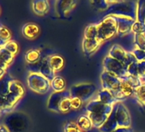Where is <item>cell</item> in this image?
<instances>
[{
  "mask_svg": "<svg viewBox=\"0 0 145 132\" xmlns=\"http://www.w3.org/2000/svg\"><path fill=\"white\" fill-rule=\"evenodd\" d=\"M24 94L25 88L22 83L20 81L14 79L10 85L9 94L5 96L6 107L4 112V114L11 112L16 106L18 102L21 100V99L23 97Z\"/></svg>",
  "mask_w": 145,
  "mask_h": 132,
  "instance_id": "cell-1",
  "label": "cell"
},
{
  "mask_svg": "<svg viewBox=\"0 0 145 132\" xmlns=\"http://www.w3.org/2000/svg\"><path fill=\"white\" fill-rule=\"evenodd\" d=\"M97 40L103 43L115 36L118 32L117 22L112 16H106L98 24Z\"/></svg>",
  "mask_w": 145,
  "mask_h": 132,
  "instance_id": "cell-2",
  "label": "cell"
},
{
  "mask_svg": "<svg viewBox=\"0 0 145 132\" xmlns=\"http://www.w3.org/2000/svg\"><path fill=\"white\" fill-rule=\"evenodd\" d=\"M106 16L120 15L137 18V2L133 1H115L106 11Z\"/></svg>",
  "mask_w": 145,
  "mask_h": 132,
  "instance_id": "cell-3",
  "label": "cell"
},
{
  "mask_svg": "<svg viewBox=\"0 0 145 132\" xmlns=\"http://www.w3.org/2000/svg\"><path fill=\"white\" fill-rule=\"evenodd\" d=\"M28 88L38 94H46L50 88V81L44 77L40 73L30 72L27 78Z\"/></svg>",
  "mask_w": 145,
  "mask_h": 132,
  "instance_id": "cell-4",
  "label": "cell"
},
{
  "mask_svg": "<svg viewBox=\"0 0 145 132\" xmlns=\"http://www.w3.org/2000/svg\"><path fill=\"white\" fill-rule=\"evenodd\" d=\"M103 71H108V73L117 77L120 80L126 78L128 76L126 71V67L117 59L112 57L108 54L105 56L103 62Z\"/></svg>",
  "mask_w": 145,
  "mask_h": 132,
  "instance_id": "cell-5",
  "label": "cell"
},
{
  "mask_svg": "<svg viewBox=\"0 0 145 132\" xmlns=\"http://www.w3.org/2000/svg\"><path fill=\"white\" fill-rule=\"evenodd\" d=\"M100 79H101L103 88L110 90L115 95V97L120 102H122V100L125 99L120 93V87L121 82V80L120 78L108 73V71H103L100 76Z\"/></svg>",
  "mask_w": 145,
  "mask_h": 132,
  "instance_id": "cell-6",
  "label": "cell"
},
{
  "mask_svg": "<svg viewBox=\"0 0 145 132\" xmlns=\"http://www.w3.org/2000/svg\"><path fill=\"white\" fill-rule=\"evenodd\" d=\"M71 97H76L80 99L83 102L89 100L97 92V87L93 83L81 82L72 85L70 89Z\"/></svg>",
  "mask_w": 145,
  "mask_h": 132,
  "instance_id": "cell-7",
  "label": "cell"
},
{
  "mask_svg": "<svg viewBox=\"0 0 145 132\" xmlns=\"http://www.w3.org/2000/svg\"><path fill=\"white\" fill-rule=\"evenodd\" d=\"M108 55L121 62L126 68L131 63L137 61L131 51H127L125 49H124L121 46L118 44H114L111 46L108 51Z\"/></svg>",
  "mask_w": 145,
  "mask_h": 132,
  "instance_id": "cell-8",
  "label": "cell"
},
{
  "mask_svg": "<svg viewBox=\"0 0 145 132\" xmlns=\"http://www.w3.org/2000/svg\"><path fill=\"white\" fill-rule=\"evenodd\" d=\"M112 113L114 114L119 127H131V114L122 102H117L115 105H114Z\"/></svg>",
  "mask_w": 145,
  "mask_h": 132,
  "instance_id": "cell-9",
  "label": "cell"
},
{
  "mask_svg": "<svg viewBox=\"0 0 145 132\" xmlns=\"http://www.w3.org/2000/svg\"><path fill=\"white\" fill-rule=\"evenodd\" d=\"M142 83H144V81L142 80L134 79L131 77H127L126 78L121 80L120 93L125 99L127 97H134L136 88Z\"/></svg>",
  "mask_w": 145,
  "mask_h": 132,
  "instance_id": "cell-10",
  "label": "cell"
},
{
  "mask_svg": "<svg viewBox=\"0 0 145 132\" xmlns=\"http://www.w3.org/2000/svg\"><path fill=\"white\" fill-rule=\"evenodd\" d=\"M117 22V27H118V32L117 34L123 36L129 34L131 33V27L136 21L134 18L125 16H120V15H113Z\"/></svg>",
  "mask_w": 145,
  "mask_h": 132,
  "instance_id": "cell-11",
  "label": "cell"
},
{
  "mask_svg": "<svg viewBox=\"0 0 145 132\" xmlns=\"http://www.w3.org/2000/svg\"><path fill=\"white\" fill-rule=\"evenodd\" d=\"M113 108L114 106L104 104L97 99L90 100L86 107L87 113H104L107 115L111 114Z\"/></svg>",
  "mask_w": 145,
  "mask_h": 132,
  "instance_id": "cell-12",
  "label": "cell"
},
{
  "mask_svg": "<svg viewBox=\"0 0 145 132\" xmlns=\"http://www.w3.org/2000/svg\"><path fill=\"white\" fill-rule=\"evenodd\" d=\"M70 95L71 94H70L69 89H65L61 92H53L48 99L47 108L50 111L60 113V110H59L60 104L61 103L62 100L65 97L70 96Z\"/></svg>",
  "mask_w": 145,
  "mask_h": 132,
  "instance_id": "cell-13",
  "label": "cell"
},
{
  "mask_svg": "<svg viewBox=\"0 0 145 132\" xmlns=\"http://www.w3.org/2000/svg\"><path fill=\"white\" fill-rule=\"evenodd\" d=\"M76 5H77V2L71 1V0L56 2V9L57 13L64 16L69 15L72 12V11L76 7Z\"/></svg>",
  "mask_w": 145,
  "mask_h": 132,
  "instance_id": "cell-14",
  "label": "cell"
},
{
  "mask_svg": "<svg viewBox=\"0 0 145 132\" xmlns=\"http://www.w3.org/2000/svg\"><path fill=\"white\" fill-rule=\"evenodd\" d=\"M102 44L103 43L98 40H89L84 38L82 41V49L86 55L91 56L99 49Z\"/></svg>",
  "mask_w": 145,
  "mask_h": 132,
  "instance_id": "cell-15",
  "label": "cell"
},
{
  "mask_svg": "<svg viewBox=\"0 0 145 132\" xmlns=\"http://www.w3.org/2000/svg\"><path fill=\"white\" fill-rule=\"evenodd\" d=\"M97 100H99L101 102L107 104V105H115L117 102H120L115 95L108 89L102 88L97 92Z\"/></svg>",
  "mask_w": 145,
  "mask_h": 132,
  "instance_id": "cell-16",
  "label": "cell"
},
{
  "mask_svg": "<svg viewBox=\"0 0 145 132\" xmlns=\"http://www.w3.org/2000/svg\"><path fill=\"white\" fill-rule=\"evenodd\" d=\"M22 32L25 38L28 40H34L35 38L39 36L40 29H39V25L33 23V22H29V23L25 24L22 27Z\"/></svg>",
  "mask_w": 145,
  "mask_h": 132,
  "instance_id": "cell-17",
  "label": "cell"
},
{
  "mask_svg": "<svg viewBox=\"0 0 145 132\" xmlns=\"http://www.w3.org/2000/svg\"><path fill=\"white\" fill-rule=\"evenodd\" d=\"M33 11L38 16H44L50 10V3L47 0H35L32 2Z\"/></svg>",
  "mask_w": 145,
  "mask_h": 132,
  "instance_id": "cell-18",
  "label": "cell"
},
{
  "mask_svg": "<svg viewBox=\"0 0 145 132\" xmlns=\"http://www.w3.org/2000/svg\"><path fill=\"white\" fill-rule=\"evenodd\" d=\"M13 80L14 78L6 71L0 76V95L5 97L9 94L10 85Z\"/></svg>",
  "mask_w": 145,
  "mask_h": 132,
  "instance_id": "cell-19",
  "label": "cell"
},
{
  "mask_svg": "<svg viewBox=\"0 0 145 132\" xmlns=\"http://www.w3.org/2000/svg\"><path fill=\"white\" fill-rule=\"evenodd\" d=\"M47 57H48V61H49L50 67L55 72H57L62 70V68L64 67V59L61 56L58 54H52Z\"/></svg>",
  "mask_w": 145,
  "mask_h": 132,
  "instance_id": "cell-20",
  "label": "cell"
},
{
  "mask_svg": "<svg viewBox=\"0 0 145 132\" xmlns=\"http://www.w3.org/2000/svg\"><path fill=\"white\" fill-rule=\"evenodd\" d=\"M119 128L118 123L114 116V114L111 112V114L108 116L105 123L99 128L100 132H113L114 129Z\"/></svg>",
  "mask_w": 145,
  "mask_h": 132,
  "instance_id": "cell-21",
  "label": "cell"
},
{
  "mask_svg": "<svg viewBox=\"0 0 145 132\" xmlns=\"http://www.w3.org/2000/svg\"><path fill=\"white\" fill-rule=\"evenodd\" d=\"M87 115L91 120L93 127H96L97 129H99L105 123V121L109 116L104 113H87Z\"/></svg>",
  "mask_w": 145,
  "mask_h": 132,
  "instance_id": "cell-22",
  "label": "cell"
},
{
  "mask_svg": "<svg viewBox=\"0 0 145 132\" xmlns=\"http://www.w3.org/2000/svg\"><path fill=\"white\" fill-rule=\"evenodd\" d=\"M41 59V51L39 49H31L27 51L25 60L28 64H34Z\"/></svg>",
  "mask_w": 145,
  "mask_h": 132,
  "instance_id": "cell-23",
  "label": "cell"
},
{
  "mask_svg": "<svg viewBox=\"0 0 145 132\" xmlns=\"http://www.w3.org/2000/svg\"><path fill=\"white\" fill-rule=\"evenodd\" d=\"M50 88L54 92H61L66 89V81L60 76H56L50 81Z\"/></svg>",
  "mask_w": 145,
  "mask_h": 132,
  "instance_id": "cell-24",
  "label": "cell"
},
{
  "mask_svg": "<svg viewBox=\"0 0 145 132\" xmlns=\"http://www.w3.org/2000/svg\"><path fill=\"white\" fill-rule=\"evenodd\" d=\"M76 123L82 131H88L93 127L91 120L90 119L88 115H80L78 117Z\"/></svg>",
  "mask_w": 145,
  "mask_h": 132,
  "instance_id": "cell-25",
  "label": "cell"
},
{
  "mask_svg": "<svg viewBox=\"0 0 145 132\" xmlns=\"http://www.w3.org/2000/svg\"><path fill=\"white\" fill-rule=\"evenodd\" d=\"M98 28L97 23H91L86 26L84 31V38L89 40H97Z\"/></svg>",
  "mask_w": 145,
  "mask_h": 132,
  "instance_id": "cell-26",
  "label": "cell"
},
{
  "mask_svg": "<svg viewBox=\"0 0 145 132\" xmlns=\"http://www.w3.org/2000/svg\"><path fill=\"white\" fill-rule=\"evenodd\" d=\"M134 97L137 103L143 108H145V82L136 88Z\"/></svg>",
  "mask_w": 145,
  "mask_h": 132,
  "instance_id": "cell-27",
  "label": "cell"
},
{
  "mask_svg": "<svg viewBox=\"0 0 145 132\" xmlns=\"http://www.w3.org/2000/svg\"><path fill=\"white\" fill-rule=\"evenodd\" d=\"M11 40V32L5 26H0V46H4Z\"/></svg>",
  "mask_w": 145,
  "mask_h": 132,
  "instance_id": "cell-28",
  "label": "cell"
},
{
  "mask_svg": "<svg viewBox=\"0 0 145 132\" xmlns=\"http://www.w3.org/2000/svg\"><path fill=\"white\" fill-rule=\"evenodd\" d=\"M137 21L145 22V1H137Z\"/></svg>",
  "mask_w": 145,
  "mask_h": 132,
  "instance_id": "cell-29",
  "label": "cell"
},
{
  "mask_svg": "<svg viewBox=\"0 0 145 132\" xmlns=\"http://www.w3.org/2000/svg\"><path fill=\"white\" fill-rule=\"evenodd\" d=\"M137 62H133L131 64H129L126 68V71L129 77L134 78V79H140L138 76V69H137ZM141 80V79H140Z\"/></svg>",
  "mask_w": 145,
  "mask_h": 132,
  "instance_id": "cell-30",
  "label": "cell"
},
{
  "mask_svg": "<svg viewBox=\"0 0 145 132\" xmlns=\"http://www.w3.org/2000/svg\"><path fill=\"white\" fill-rule=\"evenodd\" d=\"M59 110H60V113H65V112H67L70 110H72V107H71V95L67 96L62 100L61 103L60 104Z\"/></svg>",
  "mask_w": 145,
  "mask_h": 132,
  "instance_id": "cell-31",
  "label": "cell"
},
{
  "mask_svg": "<svg viewBox=\"0 0 145 132\" xmlns=\"http://www.w3.org/2000/svg\"><path fill=\"white\" fill-rule=\"evenodd\" d=\"M131 33L134 34H145V22H141L136 20L131 27Z\"/></svg>",
  "mask_w": 145,
  "mask_h": 132,
  "instance_id": "cell-32",
  "label": "cell"
},
{
  "mask_svg": "<svg viewBox=\"0 0 145 132\" xmlns=\"http://www.w3.org/2000/svg\"><path fill=\"white\" fill-rule=\"evenodd\" d=\"M0 58L3 59L8 65H10L15 58V56H13L10 51H8L6 49L2 47V49L0 50Z\"/></svg>",
  "mask_w": 145,
  "mask_h": 132,
  "instance_id": "cell-33",
  "label": "cell"
},
{
  "mask_svg": "<svg viewBox=\"0 0 145 132\" xmlns=\"http://www.w3.org/2000/svg\"><path fill=\"white\" fill-rule=\"evenodd\" d=\"M134 43L136 48L145 50V34H134Z\"/></svg>",
  "mask_w": 145,
  "mask_h": 132,
  "instance_id": "cell-34",
  "label": "cell"
},
{
  "mask_svg": "<svg viewBox=\"0 0 145 132\" xmlns=\"http://www.w3.org/2000/svg\"><path fill=\"white\" fill-rule=\"evenodd\" d=\"M3 47L5 49H6L8 51H10L13 56H16L18 53V51H19V46H18V44L16 43V41L12 40L10 41H9L7 44H5Z\"/></svg>",
  "mask_w": 145,
  "mask_h": 132,
  "instance_id": "cell-35",
  "label": "cell"
},
{
  "mask_svg": "<svg viewBox=\"0 0 145 132\" xmlns=\"http://www.w3.org/2000/svg\"><path fill=\"white\" fill-rule=\"evenodd\" d=\"M64 132H83L75 122H67L63 127Z\"/></svg>",
  "mask_w": 145,
  "mask_h": 132,
  "instance_id": "cell-36",
  "label": "cell"
},
{
  "mask_svg": "<svg viewBox=\"0 0 145 132\" xmlns=\"http://www.w3.org/2000/svg\"><path fill=\"white\" fill-rule=\"evenodd\" d=\"M133 53V55L135 56L136 59L138 62L141 61H145V50H141L138 48H134L131 51Z\"/></svg>",
  "mask_w": 145,
  "mask_h": 132,
  "instance_id": "cell-37",
  "label": "cell"
},
{
  "mask_svg": "<svg viewBox=\"0 0 145 132\" xmlns=\"http://www.w3.org/2000/svg\"><path fill=\"white\" fill-rule=\"evenodd\" d=\"M137 69H138V76L139 78L144 81L145 78V61L137 62Z\"/></svg>",
  "mask_w": 145,
  "mask_h": 132,
  "instance_id": "cell-38",
  "label": "cell"
},
{
  "mask_svg": "<svg viewBox=\"0 0 145 132\" xmlns=\"http://www.w3.org/2000/svg\"><path fill=\"white\" fill-rule=\"evenodd\" d=\"M83 101L76 97H71V107L72 110H78L81 107Z\"/></svg>",
  "mask_w": 145,
  "mask_h": 132,
  "instance_id": "cell-39",
  "label": "cell"
},
{
  "mask_svg": "<svg viewBox=\"0 0 145 132\" xmlns=\"http://www.w3.org/2000/svg\"><path fill=\"white\" fill-rule=\"evenodd\" d=\"M5 107H6V100H5V97L0 95V111L2 112L3 114H4V112L5 110Z\"/></svg>",
  "mask_w": 145,
  "mask_h": 132,
  "instance_id": "cell-40",
  "label": "cell"
},
{
  "mask_svg": "<svg viewBox=\"0 0 145 132\" xmlns=\"http://www.w3.org/2000/svg\"><path fill=\"white\" fill-rule=\"evenodd\" d=\"M113 132H133L131 127H119Z\"/></svg>",
  "mask_w": 145,
  "mask_h": 132,
  "instance_id": "cell-41",
  "label": "cell"
},
{
  "mask_svg": "<svg viewBox=\"0 0 145 132\" xmlns=\"http://www.w3.org/2000/svg\"><path fill=\"white\" fill-rule=\"evenodd\" d=\"M10 65H8L3 59L0 58V70H2L4 71H6V70L8 69Z\"/></svg>",
  "mask_w": 145,
  "mask_h": 132,
  "instance_id": "cell-42",
  "label": "cell"
},
{
  "mask_svg": "<svg viewBox=\"0 0 145 132\" xmlns=\"http://www.w3.org/2000/svg\"><path fill=\"white\" fill-rule=\"evenodd\" d=\"M0 132H10V131L6 125L0 124Z\"/></svg>",
  "mask_w": 145,
  "mask_h": 132,
  "instance_id": "cell-43",
  "label": "cell"
},
{
  "mask_svg": "<svg viewBox=\"0 0 145 132\" xmlns=\"http://www.w3.org/2000/svg\"><path fill=\"white\" fill-rule=\"evenodd\" d=\"M5 71H2V70H0V76H1L2 74H4Z\"/></svg>",
  "mask_w": 145,
  "mask_h": 132,
  "instance_id": "cell-44",
  "label": "cell"
},
{
  "mask_svg": "<svg viewBox=\"0 0 145 132\" xmlns=\"http://www.w3.org/2000/svg\"><path fill=\"white\" fill-rule=\"evenodd\" d=\"M2 114H3V113H2V112H1V111H0V116H1Z\"/></svg>",
  "mask_w": 145,
  "mask_h": 132,
  "instance_id": "cell-45",
  "label": "cell"
},
{
  "mask_svg": "<svg viewBox=\"0 0 145 132\" xmlns=\"http://www.w3.org/2000/svg\"><path fill=\"white\" fill-rule=\"evenodd\" d=\"M2 49V46H0V50H1Z\"/></svg>",
  "mask_w": 145,
  "mask_h": 132,
  "instance_id": "cell-46",
  "label": "cell"
},
{
  "mask_svg": "<svg viewBox=\"0 0 145 132\" xmlns=\"http://www.w3.org/2000/svg\"><path fill=\"white\" fill-rule=\"evenodd\" d=\"M0 12H1V10H0Z\"/></svg>",
  "mask_w": 145,
  "mask_h": 132,
  "instance_id": "cell-47",
  "label": "cell"
}]
</instances>
